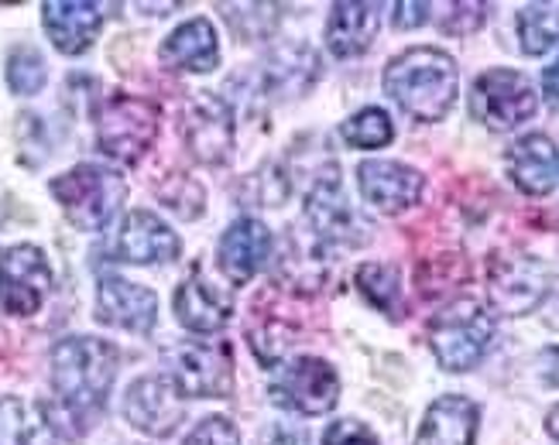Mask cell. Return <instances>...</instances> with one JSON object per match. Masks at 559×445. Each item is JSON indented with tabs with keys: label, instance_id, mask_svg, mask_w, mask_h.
Listing matches in <instances>:
<instances>
[{
	"label": "cell",
	"instance_id": "obj_1",
	"mask_svg": "<svg viewBox=\"0 0 559 445\" xmlns=\"http://www.w3.org/2000/svg\"><path fill=\"white\" fill-rule=\"evenodd\" d=\"M117 346L96 336H69L52 350V387L62 408L76 418L96 414L107 405L117 377Z\"/></svg>",
	"mask_w": 559,
	"mask_h": 445
},
{
	"label": "cell",
	"instance_id": "obj_2",
	"mask_svg": "<svg viewBox=\"0 0 559 445\" xmlns=\"http://www.w3.org/2000/svg\"><path fill=\"white\" fill-rule=\"evenodd\" d=\"M456 62L440 48H408L384 69L388 96L423 123L443 120L456 100Z\"/></svg>",
	"mask_w": 559,
	"mask_h": 445
},
{
	"label": "cell",
	"instance_id": "obj_3",
	"mask_svg": "<svg viewBox=\"0 0 559 445\" xmlns=\"http://www.w3.org/2000/svg\"><path fill=\"white\" fill-rule=\"evenodd\" d=\"M48 189H52L59 206L66 209V219L83 233L104 230L128 200L124 179H120L117 171H110L104 165H90V161L69 168L66 176L52 179Z\"/></svg>",
	"mask_w": 559,
	"mask_h": 445
},
{
	"label": "cell",
	"instance_id": "obj_4",
	"mask_svg": "<svg viewBox=\"0 0 559 445\" xmlns=\"http://www.w3.org/2000/svg\"><path fill=\"white\" fill-rule=\"evenodd\" d=\"M491 336L495 318L474 299H460L429 318V346L450 374H464V370L477 366L480 357L488 353Z\"/></svg>",
	"mask_w": 559,
	"mask_h": 445
},
{
	"label": "cell",
	"instance_id": "obj_5",
	"mask_svg": "<svg viewBox=\"0 0 559 445\" xmlns=\"http://www.w3.org/2000/svg\"><path fill=\"white\" fill-rule=\"evenodd\" d=\"M158 134V113L148 100L117 93L96 110V144L114 161L134 165Z\"/></svg>",
	"mask_w": 559,
	"mask_h": 445
},
{
	"label": "cell",
	"instance_id": "obj_6",
	"mask_svg": "<svg viewBox=\"0 0 559 445\" xmlns=\"http://www.w3.org/2000/svg\"><path fill=\"white\" fill-rule=\"evenodd\" d=\"M165 377L182 398H227L234 387L230 353L213 342H176L162 350Z\"/></svg>",
	"mask_w": 559,
	"mask_h": 445
},
{
	"label": "cell",
	"instance_id": "obj_7",
	"mask_svg": "<svg viewBox=\"0 0 559 445\" xmlns=\"http://www.w3.org/2000/svg\"><path fill=\"white\" fill-rule=\"evenodd\" d=\"M539 107V96L532 83L515 69H488L477 76L471 93L474 117L491 131H512L522 120H528Z\"/></svg>",
	"mask_w": 559,
	"mask_h": 445
},
{
	"label": "cell",
	"instance_id": "obj_8",
	"mask_svg": "<svg viewBox=\"0 0 559 445\" xmlns=\"http://www.w3.org/2000/svg\"><path fill=\"white\" fill-rule=\"evenodd\" d=\"M552 275L549 267L522 251H504L491 257L488 267V294L491 305L504 315H525L549 294Z\"/></svg>",
	"mask_w": 559,
	"mask_h": 445
},
{
	"label": "cell",
	"instance_id": "obj_9",
	"mask_svg": "<svg viewBox=\"0 0 559 445\" xmlns=\"http://www.w3.org/2000/svg\"><path fill=\"white\" fill-rule=\"evenodd\" d=\"M272 398L282 408L299 414H326L340 401L336 370L320 357H299L278 370L272 384Z\"/></svg>",
	"mask_w": 559,
	"mask_h": 445
},
{
	"label": "cell",
	"instance_id": "obj_10",
	"mask_svg": "<svg viewBox=\"0 0 559 445\" xmlns=\"http://www.w3.org/2000/svg\"><path fill=\"white\" fill-rule=\"evenodd\" d=\"M52 288V267L32 243H17L0 254V305L8 315H35Z\"/></svg>",
	"mask_w": 559,
	"mask_h": 445
},
{
	"label": "cell",
	"instance_id": "obj_11",
	"mask_svg": "<svg viewBox=\"0 0 559 445\" xmlns=\"http://www.w3.org/2000/svg\"><path fill=\"white\" fill-rule=\"evenodd\" d=\"M182 137L203 165H224L234 152V113L213 93H192L182 110Z\"/></svg>",
	"mask_w": 559,
	"mask_h": 445
},
{
	"label": "cell",
	"instance_id": "obj_12",
	"mask_svg": "<svg viewBox=\"0 0 559 445\" xmlns=\"http://www.w3.org/2000/svg\"><path fill=\"white\" fill-rule=\"evenodd\" d=\"M124 418L138 432L165 438L186 418L182 394L168 377H138L124 394Z\"/></svg>",
	"mask_w": 559,
	"mask_h": 445
},
{
	"label": "cell",
	"instance_id": "obj_13",
	"mask_svg": "<svg viewBox=\"0 0 559 445\" xmlns=\"http://www.w3.org/2000/svg\"><path fill=\"white\" fill-rule=\"evenodd\" d=\"M306 222L320 243H357L354 233H360V222L336 179V168H326V176H320V182L312 185L306 200Z\"/></svg>",
	"mask_w": 559,
	"mask_h": 445
},
{
	"label": "cell",
	"instance_id": "obj_14",
	"mask_svg": "<svg viewBox=\"0 0 559 445\" xmlns=\"http://www.w3.org/2000/svg\"><path fill=\"white\" fill-rule=\"evenodd\" d=\"M155 315H158L155 291L117 275L100 278V288H96V318L100 323L128 333H148L155 326Z\"/></svg>",
	"mask_w": 559,
	"mask_h": 445
},
{
	"label": "cell",
	"instance_id": "obj_15",
	"mask_svg": "<svg viewBox=\"0 0 559 445\" xmlns=\"http://www.w3.org/2000/svg\"><path fill=\"white\" fill-rule=\"evenodd\" d=\"M357 182H360L364 200L388 216L416 206L423 195V185H426L416 168H408L402 161H381V158L364 161L357 168Z\"/></svg>",
	"mask_w": 559,
	"mask_h": 445
},
{
	"label": "cell",
	"instance_id": "obj_16",
	"mask_svg": "<svg viewBox=\"0 0 559 445\" xmlns=\"http://www.w3.org/2000/svg\"><path fill=\"white\" fill-rule=\"evenodd\" d=\"M182 251L179 237L165 219L148 209H134L120 222L117 233V257L128 264H168Z\"/></svg>",
	"mask_w": 559,
	"mask_h": 445
},
{
	"label": "cell",
	"instance_id": "obj_17",
	"mask_svg": "<svg viewBox=\"0 0 559 445\" xmlns=\"http://www.w3.org/2000/svg\"><path fill=\"white\" fill-rule=\"evenodd\" d=\"M269 254H272V230L264 227L261 219H251V216L230 222L227 233L221 237V246H216L221 270L234 285H248L264 267Z\"/></svg>",
	"mask_w": 559,
	"mask_h": 445
},
{
	"label": "cell",
	"instance_id": "obj_18",
	"mask_svg": "<svg viewBox=\"0 0 559 445\" xmlns=\"http://www.w3.org/2000/svg\"><path fill=\"white\" fill-rule=\"evenodd\" d=\"M41 24L62 56H83L100 32L104 14L100 4L86 0H48L41 4Z\"/></svg>",
	"mask_w": 559,
	"mask_h": 445
},
{
	"label": "cell",
	"instance_id": "obj_19",
	"mask_svg": "<svg viewBox=\"0 0 559 445\" xmlns=\"http://www.w3.org/2000/svg\"><path fill=\"white\" fill-rule=\"evenodd\" d=\"M162 65L176 72H213L221 62V41L206 17H192L162 41Z\"/></svg>",
	"mask_w": 559,
	"mask_h": 445
},
{
	"label": "cell",
	"instance_id": "obj_20",
	"mask_svg": "<svg viewBox=\"0 0 559 445\" xmlns=\"http://www.w3.org/2000/svg\"><path fill=\"white\" fill-rule=\"evenodd\" d=\"M176 315L189 333H216L230 323L234 302L216 285H210L203 275H192L176 291Z\"/></svg>",
	"mask_w": 559,
	"mask_h": 445
},
{
	"label": "cell",
	"instance_id": "obj_21",
	"mask_svg": "<svg viewBox=\"0 0 559 445\" xmlns=\"http://www.w3.org/2000/svg\"><path fill=\"white\" fill-rule=\"evenodd\" d=\"M474 435L477 405L471 398H460V394H447V398L429 405L416 445H474Z\"/></svg>",
	"mask_w": 559,
	"mask_h": 445
},
{
	"label": "cell",
	"instance_id": "obj_22",
	"mask_svg": "<svg viewBox=\"0 0 559 445\" xmlns=\"http://www.w3.org/2000/svg\"><path fill=\"white\" fill-rule=\"evenodd\" d=\"M508 171L522 192L528 195H546L556 185L559 176V158H556V147L546 134H528L522 141L512 144L508 152Z\"/></svg>",
	"mask_w": 559,
	"mask_h": 445
},
{
	"label": "cell",
	"instance_id": "obj_23",
	"mask_svg": "<svg viewBox=\"0 0 559 445\" xmlns=\"http://www.w3.org/2000/svg\"><path fill=\"white\" fill-rule=\"evenodd\" d=\"M378 35V4H333L326 21V48L336 59H354L371 48Z\"/></svg>",
	"mask_w": 559,
	"mask_h": 445
},
{
	"label": "cell",
	"instance_id": "obj_24",
	"mask_svg": "<svg viewBox=\"0 0 559 445\" xmlns=\"http://www.w3.org/2000/svg\"><path fill=\"white\" fill-rule=\"evenodd\" d=\"M56 425L45 405L28 398H0V445H56Z\"/></svg>",
	"mask_w": 559,
	"mask_h": 445
},
{
	"label": "cell",
	"instance_id": "obj_25",
	"mask_svg": "<svg viewBox=\"0 0 559 445\" xmlns=\"http://www.w3.org/2000/svg\"><path fill=\"white\" fill-rule=\"evenodd\" d=\"M309 56L306 45H292V48H278L269 59V72H264V80H269L282 96H292V93H302L312 86V80L320 76V62L309 59L299 65V59Z\"/></svg>",
	"mask_w": 559,
	"mask_h": 445
},
{
	"label": "cell",
	"instance_id": "obj_26",
	"mask_svg": "<svg viewBox=\"0 0 559 445\" xmlns=\"http://www.w3.org/2000/svg\"><path fill=\"white\" fill-rule=\"evenodd\" d=\"M519 41L525 56H543L559 45V4H528L519 11Z\"/></svg>",
	"mask_w": 559,
	"mask_h": 445
},
{
	"label": "cell",
	"instance_id": "obj_27",
	"mask_svg": "<svg viewBox=\"0 0 559 445\" xmlns=\"http://www.w3.org/2000/svg\"><path fill=\"white\" fill-rule=\"evenodd\" d=\"M357 288L368 294V299L381 312H388V315L399 312V294H402V275H399V267H392V264H364L357 270Z\"/></svg>",
	"mask_w": 559,
	"mask_h": 445
},
{
	"label": "cell",
	"instance_id": "obj_28",
	"mask_svg": "<svg viewBox=\"0 0 559 445\" xmlns=\"http://www.w3.org/2000/svg\"><path fill=\"white\" fill-rule=\"evenodd\" d=\"M45 59L35 52L32 45H17L8 56V86L17 96H35L45 86Z\"/></svg>",
	"mask_w": 559,
	"mask_h": 445
},
{
	"label": "cell",
	"instance_id": "obj_29",
	"mask_svg": "<svg viewBox=\"0 0 559 445\" xmlns=\"http://www.w3.org/2000/svg\"><path fill=\"white\" fill-rule=\"evenodd\" d=\"M392 134H395L392 120H388V113L378 107H364L360 113H354L344 123V141L354 147H384L392 141Z\"/></svg>",
	"mask_w": 559,
	"mask_h": 445
},
{
	"label": "cell",
	"instance_id": "obj_30",
	"mask_svg": "<svg viewBox=\"0 0 559 445\" xmlns=\"http://www.w3.org/2000/svg\"><path fill=\"white\" fill-rule=\"evenodd\" d=\"M186 192L192 195V192H203L197 182H192L189 176H173L168 179L162 189H158V195H162V203L173 209V213H179L182 219H197L200 213H203V203H197V200H186Z\"/></svg>",
	"mask_w": 559,
	"mask_h": 445
},
{
	"label": "cell",
	"instance_id": "obj_31",
	"mask_svg": "<svg viewBox=\"0 0 559 445\" xmlns=\"http://www.w3.org/2000/svg\"><path fill=\"white\" fill-rule=\"evenodd\" d=\"M186 445H240V435L230 418L213 414V418H203V422L189 432Z\"/></svg>",
	"mask_w": 559,
	"mask_h": 445
},
{
	"label": "cell",
	"instance_id": "obj_32",
	"mask_svg": "<svg viewBox=\"0 0 559 445\" xmlns=\"http://www.w3.org/2000/svg\"><path fill=\"white\" fill-rule=\"evenodd\" d=\"M450 11H453V17H443L440 28L447 35H471L484 24V11L488 8L484 4H450Z\"/></svg>",
	"mask_w": 559,
	"mask_h": 445
},
{
	"label": "cell",
	"instance_id": "obj_33",
	"mask_svg": "<svg viewBox=\"0 0 559 445\" xmlns=\"http://www.w3.org/2000/svg\"><path fill=\"white\" fill-rule=\"evenodd\" d=\"M323 445H378V438L360 422H333L323 435Z\"/></svg>",
	"mask_w": 559,
	"mask_h": 445
},
{
	"label": "cell",
	"instance_id": "obj_34",
	"mask_svg": "<svg viewBox=\"0 0 559 445\" xmlns=\"http://www.w3.org/2000/svg\"><path fill=\"white\" fill-rule=\"evenodd\" d=\"M429 21V4H395V28H419Z\"/></svg>",
	"mask_w": 559,
	"mask_h": 445
},
{
	"label": "cell",
	"instance_id": "obj_35",
	"mask_svg": "<svg viewBox=\"0 0 559 445\" xmlns=\"http://www.w3.org/2000/svg\"><path fill=\"white\" fill-rule=\"evenodd\" d=\"M539 377L549 387H559V346H549V350L539 353Z\"/></svg>",
	"mask_w": 559,
	"mask_h": 445
},
{
	"label": "cell",
	"instance_id": "obj_36",
	"mask_svg": "<svg viewBox=\"0 0 559 445\" xmlns=\"http://www.w3.org/2000/svg\"><path fill=\"white\" fill-rule=\"evenodd\" d=\"M543 93H546L549 107H556V110H559V59L543 72Z\"/></svg>",
	"mask_w": 559,
	"mask_h": 445
},
{
	"label": "cell",
	"instance_id": "obj_37",
	"mask_svg": "<svg viewBox=\"0 0 559 445\" xmlns=\"http://www.w3.org/2000/svg\"><path fill=\"white\" fill-rule=\"evenodd\" d=\"M264 445H306L302 432H288V429H275L269 438H264Z\"/></svg>",
	"mask_w": 559,
	"mask_h": 445
},
{
	"label": "cell",
	"instance_id": "obj_38",
	"mask_svg": "<svg viewBox=\"0 0 559 445\" xmlns=\"http://www.w3.org/2000/svg\"><path fill=\"white\" fill-rule=\"evenodd\" d=\"M546 432L559 442V405H556V408L549 411V418H546Z\"/></svg>",
	"mask_w": 559,
	"mask_h": 445
}]
</instances>
